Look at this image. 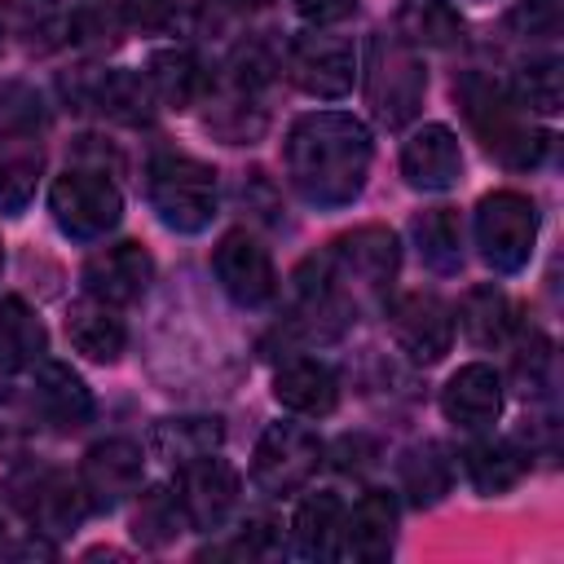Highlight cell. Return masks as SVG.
I'll return each instance as SVG.
<instances>
[{
	"label": "cell",
	"mask_w": 564,
	"mask_h": 564,
	"mask_svg": "<svg viewBox=\"0 0 564 564\" xmlns=\"http://www.w3.org/2000/svg\"><path fill=\"white\" fill-rule=\"evenodd\" d=\"M370 159H375L370 128L344 110L300 115L286 132V145H282L291 189L308 207H322V212L348 207L366 189Z\"/></svg>",
	"instance_id": "1"
},
{
	"label": "cell",
	"mask_w": 564,
	"mask_h": 564,
	"mask_svg": "<svg viewBox=\"0 0 564 564\" xmlns=\"http://www.w3.org/2000/svg\"><path fill=\"white\" fill-rule=\"evenodd\" d=\"M454 97L471 123V132L485 141V150L511 167V172H529L546 159L551 150V132L546 128H533L524 119V106L511 97V84L502 75H489L480 66L463 70L454 79Z\"/></svg>",
	"instance_id": "2"
},
{
	"label": "cell",
	"mask_w": 564,
	"mask_h": 564,
	"mask_svg": "<svg viewBox=\"0 0 564 564\" xmlns=\"http://www.w3.org/2000/svg\"><path fill=\"white\" fill-rule=\"evenodd\" d=\"M326 282L335 286V295L348 304L352 317H361L366 308H383L388 291L397 282L401 269V247L397 234L383 225H361L352 234H339L326 251H317Z\"/></svg>",
	"instance_id": "3"
},
{
	"label": "cell",
	"mask_w": 564,
	"mask_h": 564,
	"mask_svg": "<svg viewBox=\"0 0 564 564\" xmlns=\"http://www.w3.org/2000/svg\"><path fill=\"white\" fill-rule=\"evenodd\" d=\"M44 106L26 84H0V216H18L44 172Z\"/></svg>",
	"instance_id": "4"
},
{
	"label": "cell",
	"mask_w": 564,
	"mask_h": 564,
	"mask_svg": "<svg viewBox=\"0 0 564 564\" xmlns=\"http://www.w3.org/2000/svg\"><path fill=\"white\" fill-rule=\"evenodd\" d=\"M145 198L167 229L198 234L212 225L220 207V181H216V167L194 154L154 150L145 163Z\"/></svg>",
	"instance_id": "5"
},
{
	"label": "cell",
	"mask_w": 564,
	"mask_h": 564,
	"mask_svg": "<svg viewBox=\"0 0 564 564\" xmlns=\"http://www.w3.org/2000/svg\"><path fill=\"white\" fill-rule=\"evenodd\" d=\"M427 93V70L414 44L397 31H375L366 48V106L383 128H405Z\"/></svg>",
	"instance_id": "6"
},
{
	"label": "cell",
	"mask_w": 564,
	"mask_h": 564,
	"mask_svg": "<svg viewBox=\"0 0 564 564\" xmlns=\"http://www.w3.org/2000/svg\"><path fill=\"white\" fill-rule=\"evenodd\" d=\"M4 498L44 538H70L84 524V516L93 511L84 489H79V476L70 480L57 467H18V471H9Z\"/></svg>",
	"instance_id": "7"
},
{
	"label": "cell",
	"mask_w": 564,
	"mask_h": 564,
	"mask_svg": "<svg viewBox=\"0 0 564 564\" xmlns=\"http://www.w3.org/2000/svg\"><path fill=\"white\" fill-rule=\"evenodd\" d=\"M538 242V207L520 189H494L476 203V247L494 273H520Z\"/></svg>",
	"instance_id": "8"
},
{
	"label": "cell",
	"mask_w": 564,
	"mask_h": 564,
	"mask_svg": "<svg viewBox=\"0 0 564 564\" xmlns=\"http://www.w3.org/2000/svg\"><path fill=\"white\" fill-rule=\"evenodd\" d=\"M48 212H53V220L66 238L93 242V238H106L119 225L123 194L97 167H66L48 189Z\"/></svg>",
	"instance_id": "9"
},
{
	"label": "cell",
	"mask_w": 564,
	"mask_h": 564,
	"mask_svg": "<svg viewBox=\"0 0 564 564\" xmlns=\"http://www.w3.org/2000/svg\"><path fill=\"white\" fill-rule=\"evenodd\" d=\"M326 458V445L313 427L304 423H269L256 441V454H251V480L260 494H273V498H286L295 489H304L317 467Z\"/></svg>",
	"instance_id": "10"
},
{
	"label": "cell",
	"mask_w": 564,
	"mask_h": 564,
	"mask_svg": "<svg viewBox=\"0 0 564 564\" xmlns=\"http://www.w3.org/2000/svg\"><path fill=\"white\" fill-rule=\"evenodd\" d=\"M383 313H388V330H392L397 348L410 361L432 366V361H441L449 352V344H454V308L441 295L405 291V295L388 300Z\"/></svg>",
	"instance_id": "11"
},
{
	"label": "cell",
	"mask_w": 564,
	"mask_h": 564,
	"mask_svg": "<svg viewBox=\"0 0 564 564\" xmlns=\"http://www.w3.org/2000/svg\"><path fill=\"white\" fill-rule=\"evenodd\" d=\"M286 75L295 88H304L308 97H344L352 88V75H357V53L344 35H330V31H300L291 44H286Z\"/></svg>",
	"instance_id": "12"
},
{
	"label": "cell",
	"mask_w": 564,
	"mask_h": 564,
	"mask_svg": "<svg viewBox=\"0 0 564 564\" xmlns=\"http://www.w3.org/2000/svg\"><path fill=\"white\" fill-rule=\"evenodd\" d=\"M70 101H79V110H97L115 123H128V128H145L159 110L154 93H150V79L137 75V70H88V75H75L62 84Z\"/></svg>",
	"instance_id": "13"
},
{
	"label": "cell",
	"mask_w": 564,
	"mask_h": 564,
	"mask_svg": "<svg viewBox=\"0 0 564 564\" xmlns=\"http://www.w3.org/2000/svg\"><path fill=\"white\" fill-rule=\"evenodd\" d=\"M212 273L220 282V291L242 304V308H264L278 295V273L269 251L260 247V238H251L247 229H229L216 251H212Z\"/></svg>",
	"instance_id": "14"
},
{
	"label": "cell",
	"mask_w": 564,
	"mask_h": 564,
	"mask_svg": "<svg viewBox=\"0 0 564 564\" xmlns=\"http://www.w3.org/2000/svg\"><path fill=\"white\" fill-rule=\"evenodd\" d=\"M238 494H242L238 471L216 454H203V458L176 467V498L185 507L189 529H203V533L220 529L229 520V511L238 507Z\"/></svg>",
	"instance_id": "15"
},
{
	"label": "cell",
	"mask_w": 564,
	"mask_h": 564,
	"mask_svg": "<svg viewBox=\"0 0 564 564\" xmlns=\"http://www.w3.org/2000/svg\"><path fill=\"white\" fill-rule=\"evenodd\" d=\"M141 445L128 436H106L97 445H88L84 463H79V489L88 498L93 511H115L123 498H132L141 489Z\"/></svg>",
	"instance_id": "16"
},
{
	"label": "cell",
	"mask_w": 564,
	"mask_h": 564,
	"mask_svg": "<svg viewBox=\"0 0 564 564\" xmlns=\"http://www.w3.org/2000/svg\"><path fill=\"white\" fill-rule=\"evenodd\" d=\"M154 282V260L141 242H110L84 264V291L106 304H137Z\"/></svg>",
	"instance_id": "17"
},
{
	"label": "cell",
	"mask_w": 564,
	"mask_h": 564,
	"mask_svg": "<svg viewBox=\"0 0 564 564\" xmlns=\"http://www.w3.org/2000/svg\"><path fill=\"white\" fill-rule=\"evenodd\" d=\"M392 542H397V498L388 489H366L357 498V507L344 511V520H339L335 555L357 560V564H375L392 551Z\"/></svg>",
	"instance_id": "18"
},
{
	"label": "cell",
	"mask_w": 564,
	"mask_h": 564,
	"mask_svg": "<svg viewBox=\"0 0 564 564\" xmlns=\"http://www.w3.org/2000/svg\"><path fill=\"white\" fill-rule=\"evenodd\" d=\"M31 401L40 410V419L57 432H79L93 423V392L66 361H44V357L35 361Z\"/></svg>",
	"instance_id": "19"
},
{
	"label": "cell",
	"mask_w": 564,
	"mask_h": 564,
	"mask_svg": "<svg viewBox=\"0 0 564 564\" xmlns=\"http://www.w3.org/2000/svg\"><path fill=\"white\" fill-rule=\"evenodd\" d=\"M401 176L414 189H449L463 176V150L458 137L445 123H423L401 145Z\"/></svg>",
	"instance_id": "20"
},
{
	"label": "cell",
	"mask_w": 564,
	"mask_h": 564,
	"mask_svg": "<svg viewBox=\"0 0 564 564\" xmlns=\"http://www.w3.org/2000/svg\"><path fill=\"white\" fill-rule=\"evenodd\" d=\"M441 410L454 427H489L498 414H502V379L494 366L485 361H471L463 370H454L441 388Z\"/></svg>",
	"instance_id": "21"
},
{
	"label": "cell",
	"mask_w": 564,
	"mask_h": 564,
	"mask_svg": "<svg viewBox=\"0 0 564 564\" xmlns=\"http://www.w3.org/2000/svg\"><path fill=\"white\" fill-rule=\"evenodd\" d=\"M273 397L291 414L322 419L339 405V375L317 357H286L273 375Z\"/></svg>",
	"instance_id": "22"
},
{
	"label": "cell",
	"mask_w": 564,
	"mask_h": 564,
	"mask_svg": "<svg viewBox=\"0 0 564 564\" xmlns=\"http://www.w3.org/2000/svg\"><path fill=\"white\" fill-rule=\"evenodd\" d=\"M66 339L75 344V352H84L88 361L97 366H110L119 361L123 344H128V326L123 317L115 313V304L97 300V295H84L66 308Z\"/></svg>",
	"instance_id": "23"
},
{
	"label": "cell",
	"mask_w": 564,
	"mask_h": 564,
	"mask_svg": "<svg viewBox=\"0 0 564 564\" xmlns=\"http://www.w3.org/2000/svg\"><path fill=\"white\" fill-rule=\"evenodd\" d=\"M463 471L485 498H494V494H507L524 480L529 449L520 441H507V436H485V441H471L463 449Z\"/></svg>",
	"instance_id": "24"
},
{
	"label": "cell",
	"mask_w": 564,
	"mask_h": 564,
	"mask_svg": "<svg viewBox=\"0 0 564 564\" xmlns=\"http://www.w3.org/2000/svg\"><path fill=\"white\" fill-rule=\"evenodd\" d=\"M220 445H225V423L212 414H176V419H159L150 427V454L172 467L216 454Z\"/></svg>",
	"instance_id": "25"
},
{
	"label": "cell",
	"mask_w": 564,
	"mask_h": 564,
	"mask_svg": "<svg viewBox=\"0 0 564 564\" xmlns=\"http://www.w3.org/2000/svg\"><path fill=\"white\" fill-rule=\"evenodd\" d=\"M145 79H150L154 101L172 106V110H189L207 93V84H212L207 66L198 62L194 48H163V53H154L150 66H145Z\"/></svg>",
	"instance_id": "26"
},
{
	"label": "cell",
	"mask_w": 564,
	"mask_h": 564,
	"mask_svg": "<svg viewBox=\"0 0 564 564\" xmlns=\"http://www.w3.org/2000/svg\"><path fill=\"white\" fill-rule=\"evenodd\" d=\"M458 326H463L467 344H476V348H502V344H511V335L520 326V308L498 286H471L463 295V304H458Z\"/></svg>",
	"instance_id": "27"
},
{
	"label": "cell",
	"mask_w": 564,
	"mask_h": 564,
	"mask_svg": "<svg viewBox=\"0 0 564 564\" xmlns=\"http://www.w3.org/2000/svg\"><path fill=\"white\" fill-rule=\"evenodd\" d=\"M269 128V110L260 106V93H242L229 84H216V97L207 106V132L225 145H251Z\"/></svg>",
	"instance_id": "28"
},
{
	"label": "cell",
	"mask_w": 564,
	"mask_h": 564,
	"mask_svg": "<svg viewBox=\"0 0 564 564\" xmlns=\"http://www.w3.org/2000/svg\"><path fill=\"white\" fill-rule=\"evenodd\" d=\"M463 18L449 0H401L397 35L414 48H454L463 44Z\"/></svg>",
	"instance_id": "29"
},
{
	"label": "cell",
	"mask_w": 564,
	"mask_h": 564,
	"mask_svg": "<svg viewBox=\"0 0 564 564\" xmlns=\"http://www.w3.org/2000/svg\"><path fill=\"white\" fill-rule=\"evenodd\" d=\"M44 322L18 300L4 295L0 300V375H18L26 366H35L44 357Z\"/></svg>",
	"instance_id": "30"
},
{
	"label": "cell",
	"mask_w": 564,
	"mask_h": 564,
	"mask_svg": "<svg viewBox=\"0 0 564 564\" xmlns=\"http://www.w3.org/2000/svg\"><path fill=\"white\" fill-rule=\"evenodd\" d=\"M414 247L432 273H458L463 269V220L454 207H427L410 225Z\"/></svg>",
	"instance_id": "31"
},
{
	"label": "cell",
	"mask_w": 564,
	"mask_h": 564,
	"mask_svg": "<svg viewBox=\"0 0 564 564\" xmlns=\"http://www.w3.org/2000/svg\"><path fill=\"white\" fill-rule=\"evenodd\" d=\"M339 520H344V502L335 494H308L291 520L295 555L300 560H330L335 538H339Z\"/></svg>",
	"instance_id": "32"
},
{
	"label": "cell",
	"mask_w": 564,
	"mask_h": 564,
	"mask_svg": "<svg viewBox=\"0 0 564 564\" xmlns=\"http://www.w3.org/2000/svg\"><path fill=\"white\" fill-rule=\"evenodd\" d=\"M0 31L18 35L26 48H53L66 40V4L62 0H0Z\"/></svg>",
	"instance_id": "33"
},
{
	"label": "cell",
	"mask_w": 564,
	"mask_h": 564,
	"mask_svg": "<svg viewBox=\"0 0 564 564\" xmlns=\"http://www.w3.org/2000/svg\"><path fill=\"white\" fill-rule=\"evenodd\" d=\"M181 529H189V520H185V507H181L176 489L172 485H150L132 507V538L141 546H167V542L181 538Z\"/></svg>",
	"instance_id": "34"
},
{
	"label": "cell",
	"mask_w": 564,
	"mask_h": 564,
	"mask_svg": "<svg viewBox=\"0 0 564 564\" xmlns=\"http://www.w3.org/2000/svg\"><path fill=\"white\" fill-rule=\"evenodd\" d=\"M449 485H454V467H449L441 445L427 441V445H414V449L401 454V489L414 507L441 502L449 494Z\"/></svg>",
	"instance_id": "35"
},
{
	"label": "cell",
	"mask_w": 564,
	"mask_h": 564,
	"mask_svg": "<svg viewBox=\"0 0 564 564\" xmlns=\"http://www.w3.org/2000/svg\"><path fill=\"white\" fill-rule=\"evenodd\" d=\"M119 0H75L70 13H66V40L93 48V53H106L119 44Z\"/></svg>",
	"instance_id": "36"
},
{
	"label": "cell",
	"mask_w": 564,
	"mask_h": 564,
	"mask_svg": "<svg viewBox=\"0 0 564 564\" xmlns=\"http://www.w3.org/2000/svg\"><path fill=\"white\" fill-rule=\"evenodd\" d=\"M516 352H511V379H516V388L524 392V397H542L546 388H551V339L542 335V330H533V326H516Z\"/></svg>",
	"instance_id": "37"
},
{
	"label": "cell",
	"mask_w": 564,
	"mask_h": 564,
	"mask_svg": "<svg viewBox=\"0 0 564 564\" xmlns=\"http://www.w3.org/2000/svg\"><path fill=\"white\" fill-rule=\"evenodd\" d=\"M507 84H511V97L524 110H538V115H555L560 110V62L555 57H542V62L520 66Z\"/></svg>",
	"instance_id": "38"
},
{
	"label": "cell",
	"mask_w": 564,
	"mask_h": 564,
	"mask_svg": "<svg viewBox=\"0 0 564 564\" xmlns=\"http://www.w3.org/2000/svg\"><path fill=\"white\" fill-rule=\"evenodd\" d=\"M278 542H282L278 524H273L269 516H251V520H242V524H238V533H234V538H225V542L207 546V551H203V560H212V555L260 560V555H273V551H278Z\"/></svg>",
	"instance_id": "39"
},
{
	"label": "cell",
	"mask_w": 564,
	"mask_h": 564,
	"mask_svg": "<svg viewBox=\"0 0 564 564\" xmlns=\"http://www.w3.org/2000/svg\"><path fill=\"white\" fill-rule=\"evenodd\" d=\"M564 0H516L507 9V31L520 40H551L560 35Z\"/></svg>",
	"instance_id": "40"
},
{
	"label": "cell",
	"mask_w": 564,
	"mask_h": 564,
	"mask_svg": "<svg viewBox=\"0 0 564 564\" xmlns=\"http://www.w3.org/2000/svg\"><path fill=\"white\" fill-rule=\"evenodd\" d=\"M291 4H295V13H300L304 22H313V26L344 22V18L357 9V0H291Z\"/></svg>",
	"instance_id": "41"
},
{
	"label": "cell",
	"mask_w": 564,
	"mask_h": 564,
	"mask_svg": "<svg viewBox=\"0 0 564 564\" xmlns=\"http://www.w3.org/2000/svg\"><path fill=\"white\" fill-rule=\"evenodd\" d=\"M335 467H339V471H361V467H370L366 441H361V436H344V441L335 445Z\"/></svg>",
	"instance_id": "42"
},
{
	"label": "cell",
	"mask_w": 564,
	"mask_h": 564,
	"mask_svg": "<svg viewBox=\"0 0 564 564\" xmlns=\"http://www.w3.org/2000/svg\"><path fill=\"white\" fill-rule=\"evenodd\" d=\"M216 9H260V4H269V0H212Z\"/></svg>",
	"instance_id": "43"
},
{
	"label": "cell",
	"mask_w": 564,
	"mask_h": 564,
	"mask_svg": "<svg viewBox=\"0 0 564 564\" xmlns=\"http://www.w3.org/2000/svg\"><path fill=\"white\" fill-rule=\"evenodd\" d=\"M0 269H4V247H0Z\"/></svg>",
	"instance_id": "44"
},
{
	"label": "cell",
	"mask_w": 564,
	"mask_h": 564,
	"mask_svg": "<svg viewBox=\"0 0 564 564\" xmlns=\"http://www.w3.org/2000/svg\"><path fill=\"white\" fill-rule=\"evenodd\" d=\"M0 44H4V31H0Z\"/></svg>",
	"instance_id": "45"
},
{
	"label": "cell",
	"mask_w": 564,
	"mask_h": 564,
	"mask_svg": "<svg viewBox=\"0 0 564 564\" xmlns=\"http://www.w3.org/2000/svg\"><path fill=\"white\" fill-rule=\"evenodd\" d=\"M0 538H4V524H0Z\"/></svg>",
	"instance_id": "46"
}]
</instances>
